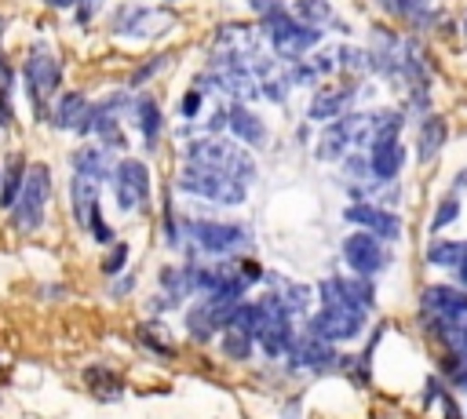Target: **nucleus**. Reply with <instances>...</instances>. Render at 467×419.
Segmentation results:
<instances>
[{"label":"nucleus","instance_id":"nucleus-1","mask_svg":"<svg viewBox=\"0 0 467 419\" xmlns=\"http://www.w3.org/2000/svg\"><path fill=\"white\" fill-rule=\"evenodd\" d=\"M179 189H186L193 197H204V200H215V204H241L248 197V182L226 175L215 164L190 160V157H186V164L179 171Z\"/></svg>","mask_w":467,"mask_h":419},{"label":"nucleus","instance_id":"nucleus-2","mask_svg":"<svg viewBox=\"0 0 467 419\" xmlns=\"http://www.w3.org/2000/svg\"><path fill=\"white\" fill-rule=\"evenodd\" d=\"M263 33L270 36L274 55H277V58H288V62H299L303 55H310V47L321 44V29H317V26L299 22V18L285 15L281 7L263 15Z\"/></svg>","mask_w":467,"mask_h":419},{"label":"nucleus","instance_id":"nucleus-3","mask_svg":"<svg viewBox=\"0 0 467 419\" xmlns=\"http://www.w3.org/2000/svg\"><path fill=\"white\" fill-rule=\"evenodd\" d=\"M22 77H26L29 98H33V106H36V117H40V120L51 117L47 98H51V95L58 91V84H62V66H58V58H55L47 47H33V51L26 55Z\"/></svg>","mask_w":467,"mask_h":419},{"label":"nucleus","instance_id":"nucleus-4","mask_svg":"<svg viewBox=\"0 0 467 419\" xmlns=\"http://www.w3.org/2000/svg\"><path fill=\"white\" fill-rule=\"evenodd\" d=\"M47 197H51V168H47V164H33V168L26 171V186H22L18 200H15V208H11L15 226H18L22 233H29V230H36V226L44 222Z\"/></svg>","mask_w":467,"mask_h":419},{"label":"nucleus","instance_id":"nucleus-5","mask_svg":"<svg viewBox=\"0 0 467 419\" xmlns=\"http://www.w3.org/2000/svg\"><path fill=\"white\" fill-rule=\"evenodd\" d=\"M186 157L190 160L215 164V168H223L226 175L241 179V182H252L255 179V160L248 157V149H241V146H234L226 138H197V142H190Z\"/></svg>","mask_w":467,"mask_h":419},{"label":"nucleus","instance_id":"nucleus-6","mask_svg":"<svg viewBox=\"0 0 467 419\" xmlns=\"http://www.w3.org/2000/svg\"><path fill=\"white\" fill-rule=\"evenodd\" d=\"M186 230L212 255H237L252 248V230L244 222H190Z\"/></svg>","mask_w":467,"mask_h":419},{"label":"nucleus","instance_id":"nucleus-7","mask_svg":"<svg viewBox=\"0 0 467 419\" xmlns=\"http://www.w3.org/2000/svg\"><path fill=\"white\" fill-rule=\"evenodd\" d=\"M113 189H117V204L124 211H131V208L142 211L150 204V171H146V164L135 160V157L120 160L113 168Z\"/></svg>","mask_w":467,"mask_h":419},{"label":"nucleus","instance_id":"nucleus-8","mask_svg":"<svg viewBox=\"0 0 467 419\" xmlns=\"http://www.w3.org/2000/svg\"><path fill=\"white\" fill-rule=\"evenodd\" d=\"M368 135V117L365 113H343V117H336L325 131H321V146H317V157L321 160H336L347 146H354V142H368L365 138Z\"/></svg>","mask_w":467,"mask_h":419},{"label":"nucleus","instance_id":"nucleus-9","mask_svg":"<svg viewBox=\"0 0 467 419\" xmlns=\"http://www.w3.org/2000/svg\"><path fill=\"white\" fill-rule=\"evenodd\" d=\"M343 259H347V266L358 270L361 277H372V273H379V270L387 266L383 244H379V237L368 233V230H358V233H350V237L343 240Z\"/></svg>","mask_w":467,"mask_h":419},{"label":"nucleus","instance_id":"nucleus-10","mask_svg":"<svg viewBox=\"0 0 467 419\" xmlns=\"http://www.w3.org/2000/svg\"><path fill=\"white\" fill-rule=\"evenodd\" d=\"M310 328L332 342H343V339H354L361 328H365V310L361 306H325Z\"/></svg>","mask_w":467,"mask_h":419},{"label":"nucleus","instance_id":"nucleus-11","mask_svg":"<svg viewBox=\"0 0 467 419\" xmlns=\"http://www.w3.org/2000/svg\"><path fill=\"white\" fill-rule=\"evenodd\" d=\"M343 219H347V222H358V226H365L368 233L387 237V240L401 237V219H398L390 208H379V204H365V200H358V204H350V208L343 211Z\"/></svg>","mask_w":467,"mask_h":419},{"label":"nucleus","instance_id":"nucleus-12","mask_svg":"<svg viewBox=\"0 0 467 419\" xmlns=\"http://www.w3.org/2000/svg\"><path fill=\"white\" fill-rule=\"evenodd\" d=\"M292 364H296V368H310V372L332 368V364H336L332 339H325V335H317V332L310 328V335H303V339L292 342Z\"/></svg>","mask_w":467,"mask_h":419},{"label":"nucleus","instance_id":"nucleus-13","mask_svg":"<svg viewBox=\"0 0 467 419\" xmlns=\"http://www.w3.org/2000/svg\"><path fill=\"white\" fill-rule=\"evenodd\" d=\"M354 95H358V87L354 84H328V87H321L317 95H314V102H310V109H306V117L310 120H336V117H343L347 109H350V102H354Z\"/></svg>","mask_w":467,"mask_h":419},{"label":"nucleus","instance_id":"nucleus-14","mask_svg":"<svg viewBox=\"0 0 467 419\" xmlns=\"http://www.w3.org/2000/svg\"><path fill=\"white\" fill-rule=\"evenodd\" d=\"M368 164H372V175L390 182L398 179L401 164H405V146L398 138H383V142H368Z\"/></svg>","mask_w":467,"mask_h":419},{"label":"nucleus","instance_id":"nucleus-15","mask_svg":"<svg viewBox=\"0 0 467 419\" xmlns=\"http://www.w3.org/2000/svg\"><path fill=\"white\" fill-rule=\"evenodd\" d=\"M69 164H73V175H84V179H95V182L113 179L109 153H106L102 142H99V146H80V149L69 157Z\"/></svg>","mask_w":467,"mask_h":419},{"label":"nucleus","instance_id":"nucleus-16","mask_svg":"<svg viewBox=\"0 0 467 419\" xmlns=\"http://www.w3.org/2000/svg\"><path fill=\"white\" fill-rule=\"evenodd\" d=\"M230 131H234V138H241L244 146H266V124H263V117H259L255 109H248L244 102H237V106L230 109Z\"/></svg>","mask_w":467,"mask_h":419},{"label":"nucleus","instance_id":"nucleus-17","mask_svg":"<svg viewBox=\"0 0 467 419\" xmlns=\"http://www.w3.org/2000/svg\"><path fill=\"white\" fill-rule=\"evenodd\" d=\"M99 186H102V182H95V179H84V175H73V182H69L73 219H77L80 226H88V222H91V215L99 211Z\"/></svg>","mask_w":467,"mask_h":419},{"label":"nucleus","instance_id":"nucleus-18","mask_svg":"<svg viewBox=\"0 0 467 419\" xmlns=\"http://www.w3.org/2000/svg\"><path fill=\"white\" fill-rule=\"evenodd\" d=\"M420 302L431 313H467V288H452V284H434L420 295Z\"/></svg>","mask_w":467,"mask_h":419},{"label":"nucleus","instance_id":"nucleus-19","mask_svg":"<svg viewBox=\"0 0 467 419\" xmlns=\"http://www.w3.org/2000/svg\"><path fill=\"white\" fill-rule=\"evenodd\" d=\"M445 135H449V128H445V120L441 117H423L420 120V135H416V157L427 164V160H434L438 157V149L445 146Z\"/></svg>","mask_w":467,"mask_h":419},{"label":"nucleus","instance_id":"nucleus-20","mask_svg":"<svg viewBox=\"0 0 467 419\" xmlns=\"http://www.w3.org/2000/svg\"><path fill=\"white\" fill-rule=\"evenodd\" d=\"M131 117L146 138V146H157V135H161V109H157V98L153 95H142L131 102Z\"/></svg>","mask_w":467,"mask_h":419},{"label":"nucleus","instance_id":"nucleus-21","mask_svg":"<svg viewBox=\"0 0 467 419\" xmlns=\"http://www.w3.org/2000/svg\"><path fill=\"white\" fill-rule=\"evenodd\" d=\"M186 328H190V335L197 339V342H208L212 335H215V328H219V313H215V306L204 299V302H197V306H190V313H186Z\"/></svg>","mask_w":467,"mask_h":419},{"label":"nucleus","instance_id":"nucleus-22","mask_svg":"<svg viewBox=\"0 0 467 419\" xmlns=\"http://www.w3.org/2000/svg\"><path fill=\"white\" fill-rule=\"evenodd\" d=\"M84 109H88V98H84L80 91H66V95L58 98V106L51 109V124H55V128L73 131V128H77V120L84 117Z\"/></svg>","mask_w":467,"mask_h":419},{"label":"nucleus","instance_id":"nucleus-23","mask_svg":"<svg viewBox=\"0 0 467 419\" xmlns=\"http://www.w3.org/2000/svg\"><path fill=\"white\" fill-rule=\"evenodd\" d=\"M405 124L401 109H376L368 113V142H383V138H398Z\"/></svg>","mask_w":467,"mask_h":419},{"label":"nucleus","instance_id":"nucleus-24","mask_svg":"<svg viewBox=\"0 0 467 419\" xmlns=\"http://www.w3.org/2000/svg\"><path fill=\"white\" fill-rule=\"evenodd\" d=\"M26 160L15 153L11 160H7V175H4V186H0V204L11 211L15 208V200H18V193H22V186H26Z\"/></svg>","mask_w":467,"mask_h":419},{"label":"nucleus","instance_id":"nucleus-25","mask_svg":"<svg viewBox=\"0 0 467 419\" xmlns=\"http://www.w3.org/2000/svg\"><path fill=\"white\" fill-rule=\"evenodd\" d=\"M259 324H263V306H259V302H237V306L230 310V317H226V328L244 332V335H252V339H255Z\"/></svg>","mask_w":467,"mask_h":419},{"label":"nucleus","instance_id":"nucleus-26","mask_svg":"<svg viewBox=\"0 0 467 419\" xmlns=\"http://www.w3.org/2000/svg\"><path fill=\"white\" fill-rule=\"evenodd\" d=\"M84 383H88V390H91L95 397H102V401H117V397L124 393L120 379H117L109 368H88V372H84Z\"/></svg>","mask_w":467,"mask_h":419},{"label":"nucleus","instance_id":"nucleus-27","mask_svg":"<svg viewBox=\"0 0 467 419\" xmlns=\"http://www.w3.org/2000/svg\"><path fill=\"white\" fill-rule=\"evenodd\" d=\"M467 259V240H434L427 248V262L434 266H460Z\"/></svg>","mask_w":467,"mask_h":419},{"label":"nucleus","instance_id":"nucleus-28","mask_svg":"<svg viewBox=\"0 0 467 419\" xmlns=\"http://www.w3.org/2000/svg\"><path fill=\"white\" fill-rule=\"evenodd\" d=\"M139 339H142L153 353H164V357L175 353V350H171V335H168L164 324H157V321H142V324H139Z\"/></svg>","mask_w":467,"mask_h":419},{"label":"nucleus","instance_id":"nucleus-29","mask_svg":"<svg viewBox=\"0 0 467 419\" xmlns=\"http://www.w3.org/2000/svg\"><path fill=\"white\" fill-rule=\"evenodd\" d=\"M296 18L299 22H310V26H325V22H332V7H328V0H296Z\"/></svg>","mask_w":467,"mask_h":419},{"label":"nucleus","instance_id":"nucleus-30","mask_svg":"<svg viewBox=\"0 0 467 419\" xmlns=\"http://www.w3.org/2000/svg\"><path fill=\"white\" fill-rule=\"evenodd\" d=\"M339 284H343V291H347V299L354 302V306H361V310H368L372 302H376V288L368 284V277H354V281H347V277H339Z\"/></svg>","mask_w":467,"mask_h":419},{"label":"nucleus","instance_id":"nucleus-31","mask_svg":"<svg viewBox=\"0 0 467 419\" xmlns=\"http://www.w3.org/2000/svg\"><path fill=\"white\" fill-rule=\"evenodd\" d=\"M274 284H277L274 291H281V299L288 302L292 313H303L306 310V302H310V288L306 284H296V281H274Z\"/></svg>","mask_w":467,"mask_h":419},{"label":"nucleus","instance_id":"nucleus-32","mask_svg":"<svg viewBox=\"0 0 467 419\" xmlns=\"http://www.w3.org/2000/svg\"><path fill=\"white\" fill-rule=\"evenodd\" d=\"M223 353L234 357V361H248V353H252V335L226 328V335H223Z\"/></svg>","mask_w":467,"mask_h":419},{"label":"nucleus","instance_id":"nucleus-33","mask_svg":"<svg viewBox=\"0 0 467 419\" xmlns=\"http://www.w3.org/2000/svg\"><path fill=\"white\" fill-rule=\"evenodd\" d=\"M456 219H460V197H441V204H438V211H434V219H431V230L441 233V230L452 226Z\"/></svg>","mask_w":467,"mask_h":419},{"label":"nucleus","instance_id":"nucleus-34","mask_svg":"<svg viewBox=\"0 0 467 419\" xmlns=\"http://www.w3.org/2000/svg\"><path fill=\"white\" fill-rule=\"evenodd\" d=\"M161 62H164V58H150V62H142L139 69H131V73H128V84H131V87H135V84H146V80L161 69Z\"/></svg>","mask_w":467,"mask_h":419},{"label":"nucleus","instance_id":"nucleus-35","mask_svg":"<svg viewBox=\"0 0 467 419\" xmlns=\"http://www.w3.org/2000/svg\"><path fill=\"white\" fill-rule=\"evenodd\" d=\"M124 262H128V248L124 244H113V251L102 259V273H117Z\"/></svg>","mask_w":467,"mask_h":419},{"label":"nucleus","instance_id":"nucleus-36","mask_svg":"<svg viewBox=\"0 0 467 419\" xmlns=\"http://www.w3.org/2000/svg\"><path fill=\"white\" fill-rule=\"evenodd\" d=\"M179 113H182V117H197V113H201V87H193V91H186V95H182Z\"/></svg>","mask_w":467,"mask_h":419},{"label":"nucleus","instance_id":"nucleus-37","mask_svg":"<svg viewBox=\"0 0 467 419\" xmlns=\"http://www.w3.org/2000/svg\"><path fill=\"white\" fill-rule=\"evenodd\" d=\"M88 226H91V237H95V240H113V230H109V222L102 219V211H95Z\"/></svg>","mask_w":467,"mask_h":419},{"label":"nucleus","instance_id":"nucleus-38","mask_svg":"<svg viewBox=\"0 0 467 419\" xmlns=\"http://www.w3.org/2000/svg\"><path fill=\"white\" fill-rule=\"evenodd\" d=\"M387 15H398V18H409V4L405 0H376Z\"/></svg>","mask_w":467,"mask_h":419},{"label":"nucleus","instance_id":"nucleus-39","mask_svg":"<svg viewBox=\"0 0 467 419\" xmlns=\"http://www.w3.org/2000/svg\"><path fill=\"white\" fill-rule=\"evenodd\" d=\"M95 4H99V0H77V15H80V22H84V26L91 22V11H95Z\"/></svg>","mask_w":467,"mask_h":419},{"label":"nucleus","instance_id":"nucleus-40","mask_svg":"<svg viewBox=\"0 0 467 419\" xmlns=\"http://www.w3.org/2000/svg\"><path fill=\"white\" fill-rule=\"evenodd\" d=\"M11 124V106H7V87H0V128Z\"/></svg>","mask_w":467,"mask_h":419},{"label":"nucleus","instance_id":"nucleus-41","mask_svg":"<svg viewBox=\"0 0 467 419\" xmlns=\"http://www.w3.org/2000/svg\"><path fill=\"white\" fill-rule=\"evenodd\" d=\"M405 4H409V18H423L431 7V0H405Z\"/></svg>","mask_w":467,"mask_h":419},{"label":"nucleus","instance_id":"nucleus-42","mask_svg":"<svg viewBox=\"0 0 467 419\" xmlns=\"http://www.w3.org/2000/svg\"><path fill=\"white\" fill-rule=\"evenodd\" d=\"M441 404H445V419H463V415H460V404H456L452 397H441Z\"/></svg>","mask_w":467,"mask_h":419},{"label":"nucleus","instance_id":"nucleus-43","mask_svg":"<svg viewBox=\"0 0 467 419\" xmlns=\"http://www.w3.org/2000/svg\"><path fill=\"white\" fill-rule=\"evenodd\" d=\"M11 80H15V73H11V66L0 58V87H11Z\"/></svg>","mask_w":467,"mask_h":419},{"label":"nucleus","instance_id":"nucleus-44","mask_svg":"<svg viewBox=\"0 0 467 419\" xmlns=\"http://www.w3.org/2000/svg\"><path fill=\"white\" fill-rule=\"evenodd\" d=\"M128 288H135V273H131V277H124V281H120V284L113 288V295H124Z\"/></svg>","mask_w":467,"mask_h":419},{"label":"nucleus","instance_id":"nucleus-45","mask_svg":"<svg viewBox=\"0 0 467 419\" xmlns=\"http://www.w3.org/2000/svg\"><path fill=\"white\" fill-rule=\"evenodd\" d=\"M47 7H55V11H66V7H77V0H44Z\"/></svg>","mask_w":467,"mask_h":419},{"label":"nucleus","instance_id":"nucleus-46","mask_svg":"<svg viewBox=\"0 0 467 419\" xmlns=\"http://www.w3.org/2000/svg\"><path fill=\"white\" fill-rule=\"evenodd\" d=\"M456 277H460V288H467V259L456 266Z\"/></svg>","mask_w":467,"mask_h":419},{"label":"nucleus","instance_id":"nucleus-47","mask_svg":"<svg viewBox=\"0 0 467 419\" xmlns=\"http://www.w3.org/2000/svg\"><path fill=\"white\" fill-rule=\"evenodd\" d=\"M4 26H7V22H4V15H0V36H4Z\"/></svg>","mask_w":467,"mask_h":419},{"label":"nucleus","instance_id":"nucleus-48","mask_svg":"<svg viewBox=\"0 0 467 419\" xmlns=\"http://www.w3.org/2000/svg\"><path fill=\"white\" fill-rule=\"evenodd\" d=\"M463 33H467V18H463Z\"/></svg>","mask_w":467,"mask_h":419},{"label":"nucleus","instance_id":"nucleus-49","mask_svg":"<svg viewBox=\"0 0 467 419\" xmlns=\"http://www.w3.org/2000/svg\"><path fill=\"white\" fill-rule=\"evenodd\" d=\"M0 186H4V175H0Z\"/></svg>","mask_w":467,"mask_h":419}]
</instances>
